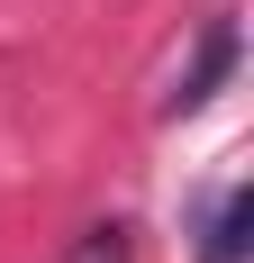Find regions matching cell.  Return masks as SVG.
I'll use <instances>...</instances> for the list:
<instances>
[{"instance_id": "obj_1", "label": "cell", "mask_w": 254, "mask_h": 263, "mask_svg": "<svg viewBox=\"0 0 254 263\" xmlns=\"http://www.w3.org/2000/svg\"><path fill=\"white\" fill-rule=\"evenodd\" d=\"M236 54H245V36H236V18H209L200 27V54H191V73L173 82V100H164V118H191V109L218 100V82L236 73Z\"/></svg>"}, {"instance_id": "obj_2", "label": "cell", "mask_w": 254, "mask_h": 263, "mask_svg": "<svg viewBox=\"0 0 254 263\" xmlns=\"http://www.w3.org/2000/svg\"><path fill=\"white\" fill-rule=\"evenodd\" d=\"M245 218H254L245 182H218L209 191V218H200V263H245Z\"/></svg>"}, {"instance_id": "obj_3", "label": "cell", "mask_w": 254, "mask_h": 263, "mask_svg": "<svg viewBox=\"0 0 254 263\" xmlns=\"http://www.w3.org/2000/svg\"><path fill=\"white\" fill-rule=\"evenodd\" d=\"M64 263H127V227H118V218H100V227H82V236L64 245Z\"/></svg>"}]
</instances>
